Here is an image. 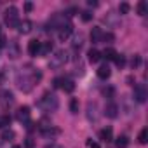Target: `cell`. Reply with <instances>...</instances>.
<instances>
[{
	"label": "cell",
	"instance_id": "6da1fadb",
	"mask_svg": "<svg viewBox=\"0 0 148 148\" xmlns=\"http://www.w3.org/2000/svg\"><path fill=\"white\" fill-rule=\"evenodd\" d=\"M4 21H5V25H7L9 28H18V25H19V12H18V9H16L14 5H11V7L5 11Z\"/></svg>",
	"mask_w": 148,
	"mask_h": 148
},
{
	"label": "cell",
	"instance_id": "7a4b0ae2",
	"mask_svg": "<svg viewBox=\"0 0 148 148\" xmlns=\"http://www.w3.org/2000/svg\"><path fill=\"white\" fill-rule=\"evenodd\" d=\"M68 63V52L66 51H56L54 56H51V61H49V66L51 68H61Z\"/></svg>",
	"mask_w": 148,
	"mask_h": 148
},
{
	"label": "cell",
	"instance_id": "3957f363",
	"mask_svg": "<svg viewBox=\"0 0 148 148\" xmlns=\"http://www.w3.org/2000/svg\"><path fill=\"white\" fill-rule=\"evenodd\" d=\"M71 33H73V25L71 23H63L59 26V30H58V38L61 42H64V40H68L71 37Z\"/></svg>",
	"mask_w": 148,
	"mask_h": 148
},
{
	"label": "cell",
	"instance_id": "277c9868",
	"mask_svg": "<svg viewBox=\"0 0 148 148\" xmlns=\"http://www.w3.org/2000/svg\"><path fill=\"white\" fill-rule=\"evenodd\" d=\"M134 98L138 103H145L146 98H148V92H146V86L145 84H138L134 87Z\"/></svg>",
	"mask_w": 148,
	"mask_h": 148
},
{
	"label": "cell",
	"instance_id": "5b68a950",
	"mask_svg": "<svg viewBox=\"0 0 148 148\" xmlns=\"http://www.w3.org/2000/svg\"><path fill=\"white\" fill-rule=\"evenodd\" d=\"M18 120L19 122H23V124H30V117H32V112H30V108L28 106H21L19 110H18Z\"/></svg>",
	"mask_w": 148,
	"mask_h": 148
},
{
	"label": "cell",
	"instance_id": "8992f818",
	"mask_svg": "<svg viewBox=\"0 0 148 148\" xmlns=\"http://www.w3.org/2000/svg\"><path fill=\"white\" fill-rule=\"evenodd\" d=\"M32 86H33V84H32V80H30L28 77H19V79H18V87H19L23 92H30V91H32Z\"/></svg>",
	"mask_w": 148,
	"mask_h": 148
},
{
	"label": "cell",
	"instance_id": "52a82bcc",
	"mask_svg": "<svg viewBox=\"0 0 148 148\" xmlns=\"http://www.w3.org/2000/svg\"><path fill=\"white\" fill-rule=\"evenodd\" d=\"M40 44H42V42H38V40H30V42H28V54L33 56V58L38 56V54H40Z\"/></svg>",
	"mask_w": 148,
	"mask_h": 148
},
{
	"label": "cell",
	"instance_id": "ba28073f",
	"mask_svg": "<svg viewBox=\"0 0 148 148\" xmlns=\"http://www.w3.org/2000/svg\"><path fill=\"white\" fill-rule=\"evenodd\" d=\"M105 115H106L108 119H117V115H119V106H117L115 103H108V105L105 106Z\"/></svg>",
	"mask_w": 148,
	"mask_h": 148
},
{
	"label": "cell",
	"instance_id": "9c48e42d",
	"mask_svg": "<svg viewBox=\"0 0 148 148\" xmlns=\"http://www.w3.org/2000/svg\"><path fill=\"white\" fill-rule=\"evenodd\" d=\"M32 26H33V23H32L30 19L19 21V25H18V32H19V33H23V35H28V33L32 32Z\"/></svg>",
	"mask_w": 148,
	"mask_h": 148
},
{
	"label": "cell",
	"instance_id": "30bf717a",
	"mask_svg": "<svg viewBox=\"0 0 148 148\" xmlns=\"http://www.w3.org/2000/svg\"><path fill=\"white\" fill-rule=\"evenodd\" d=\"M98 136H99V139H101V141L108 143V141H112V139H113V131H112V127H105V129H101V131L98 132Z\"/></svg>",
	"mask_w": 148,
	"mask_h": 148
},
{
	"label": "cell",
	"instance_id": "8fae6325",
	"mask_svg": "<svg viewBox=\"0 0 148 148\" xmlns=\"http://www.w3.org/2000/svg\"><path fill=\"white\" fill-rule=\"evenodd\" d=\"M96 73H98V77H99L101 80H106V79H110V75H112V70H110L108 64H101Z\"/></svg>",
	"mask_w": 148,
	"mask_h": 148
},
{
	"label": "cell",
	"instance_id": "7c38bea8",
	"mask_svg": "<svg viewBox=\"0 0 148 148\" xmlns=\"http://www.w3.org/2000/svg\"><path fill=\"white\" fill-rule=\"evenodd\" d=\"M91 40H92V44H99V42L103 40V30H101V28H92V32H91Z\"/></svg>",
	"mask_w": 148,
	"mask_h": 148
},
{
	"label": "cell",
	"instance_id": "4fadbf2b",
	"mask_svg": "<svg viewBox=\"0 0 148 148\" xmlns=\"http://www.w3.org/2000/svg\"><path fill=\"white\" fill-rule=\"evenodd\" d=\"M87 59H89V63H98L101 59V52L98 49H89L87 51Z\"/></svg>",
	"mask_w": 148,
	"mask_h": 148
},
{
	"label": "cell",
	"instance_id": "5bb4252c",
	"mask_svg": "<svg viewBox=\"0 0 148 148\" xmlns=\"http://www.w3.org/2000/svg\"><path fill=\"white\" fill-rule=\"evenodd\" d=\"M0 101L5 103V105H12L14 103V94L9 92V91H2L0 92Z\"/></svg>",
	"mask_w": 148,
	"mask_h": 148
},
{
	"label": "cell",
	"instance_id": "9a60e30c",
	"mask_svg": "<svg viewBox=\"0 0 148 148\" xmlns=\"http://www.w3.org/2000/svg\"><path fill=\"white\" fill-rule=\"evenodd\" d=\"M115 146H117V148H127V146H129V138H127L125 134L115 138Z\"/></svg>",
	"mask_w": 148,
	"mask_h": 148
},
{
	"label": "cell",
	"instance_id": "2e32d148",
	"mask_svg": "<svg viewBox=\"0 0 148 148\" xmlns=\"http://www.w3.org/2000/svg\"><path fill=\"white\" fill-rule=\"evenodd\" d=\"M42 134L45 136V138H52V136H59L61 134V131L58 129V127H47V129H42Z\"/></svg>",
	"mask_w": 148,
	"mask_h": 148
},
{
	"label": "cell",
	"instance_id": "e0dca14e",
	"mask_svg": "<svg viewBox=\"0 0 148 148\" xmlns=\"http://www.w3.org/2000/svg\"><path fill=\"white\" fill-rule=\"evenodd\" d=\"M0 138H2V141H12V139L16 138V132H14L12 129H5Z\"/></svg>",
	"mask_w": 148,
	"mask_h": 148
},
{
	"label": "cell",
	"instance_id": "ac0fdd59",
	"mask_svg": "<svg viewBox=\"0 0 148 148\" xmlns=\"http://www.w3.org/2000/svg\"><path fill=\"white\" fill-rule=\"evenodd\" d=\"M51 51H52V44H51V42H44V44H40V56H47Z\"/></svg>",
	"mask_w": 148,
	"mask_h": 148
},
{
	"label": "cell",
	"instance_id": "d6986e66",
	"mask_svg": "<svg viewBox=\"0 0 148 148\" xmlns=\"http://www.w3.org/2000/svg\"><path fill=\"white\" fill-rule=\"evenodd\" d=\"M19 56V45L18 44H11V47H9V58H12V59H16Z\"/></svg>",
	"mask_w": 148,
	"mask_h": 148
},
{
	"label": "cell",
	"instance_id": "ffe728a7",
	"mask_svg": "<svg viewBox=\"0 0 148 148\" xmlns=\"http://www.w3.org/2000/svg\"><path fill=\"white\" fill-rule=\"evenodd\" d=\"M115 56H117V51H115V49H112V47L105 49V52H103V58H105V59H108V61H113V59H115Z\"/></svg>",
	"mask_w": 148,
	"mask_h": 148
},
{
	"label": "cell",
	"instance_id": "44dd1931",
	"mask_svg": "<svg viewBox=\"0 0 148 148\" xmlns=\"http://www.w3.org/2000/svg\"><path fill=\"white\" fill-rule=\"evenodd\" d=\"M138 141H139L141 145H146V141H148V129H146V127L139 131V136H138Z\"/></svg>",
	"mask_w": 148,
	"mask_h": 148
},
{
	"label": "cell",
	"instance_id": "7402d4cb",
	"mask_svg": "<svg viewBox=\"0 0 148 148\" xmlns=\"http://www.w3.org/2000/svg\"><path fill=\"white\" fill-rule=\"evenodd\" d=\"M61 87L64 89V92H73V91H75V84H73L71 80H64Z\"/></svg>",
	"mask_w": 148,
	"mask_h": 148
},
{
	"label": "cell",
	"instance_id": "603a6c76",
	"mask_svg": "<svg viewBox=\"0 0 148 148\" xmlns=\"http://www.w3.org/2000/svg\"><path fill=\"white\" fill-rule=\"evenodd\" d=\"M146 11H148V4L145 2V0H141V2L138 4V14H139V16H145Z\"/></svg>",
	"mask_w": 148,
	"mask_h": 148
},
{
	"label": "cell",
	"instance_id": "cb8c5ba5",
	"mask_svg": "<svg viewBox=\"0 0 148 148\" xmlns=\"http://www.w3.org/2000/svg\"><path fill=\"white\" fill-rule=\"evenodd\" d=\"M11 125V117L9 115H0V129Z\"/></svg>",
	"mask_w": 148,
	"mask_h": 148
},
{
	"label": "cell",
	"instance_id": "d4e9b609",
	"mask_svg": "<svg viewBox=\"0 0 148 148\" xmlns=\"http://www.w3.org/2000/svg\"><path fill=\"white\" fill-rule=\"evenodd\" d=\"M70 112H71V113H79V99L73 98V99L70 101Z\"/></svg>",
	"mask_w": 148,
	"mask_h": 148
},
{
	"label": "cell",
	"instance_id": "484cf974",
	"mask_svg": "<svg viewBox=\"0 0 148 148\" xmlns=\"http://www.w3.org/2000/svg\"><path fill=\"white\" fill-rule=\"evenodd\" d=\"M129 11H131V5H129L127 2H122V4L119 5V12H120V14H127Z\"/></svg>",
	"mask_w": 148,
	"mask_h": 148
},
{
	"label": "cell",
	"instance_id": "4316f807",
	"mask_svg": "<svg viewBox=\"0 0 148 148\" xmlns=\"http://www.w3.org/2000/svg\"><path fill=\"white\" fill-rule=\"evenodd\" d=\"M113 61H115V64H117V66H119V68H122V66H124V64H125V58H124V56H122V54H117V56H115V59H113Z\"/></svg>",
	"mask_w": 148,
	"mask_h": 148
},
{
	"label": "cell",
	"instance_id": "83f0119b",
	"mask_svg": "<svg viewBox=\"0 0 148 148\" xmlns=\"http://www.w3.org/2000/svg\"><path fill=\"white\" fill-rule=\"evenodd\" d=\"M80 18H82V21H84V23H89V21H91V19H92V14H91V12H89V11H84V12H82V16H80Z\"/></svg>",
	"mask_w": 148,
	"mask_h": 148
},
{
	"label": "cell",
	"instance_id": "f1b7e54d",
	"mask_svg": "<svg viewBox=\"0 0 148 148\" xmlns=\"http://www.w3.org/2000/svg\"><path fill=\"white\" fill-rule=\"evenodd\" d=\"M115 37H113V33H103V40L101 42H112Z\"/></svg>",
	"mask_w": 148,
	"mask_h": 148
},
{
	"label": "cell",
	"instance_id": "f546056e",
	"mask_svg": "<svg viewBox=\"0 0 148 148\" xmlns=\"http://www.w3.org/2000/svg\"><path fill=\"white\" fill-rule=\"evenodd\" d=\"M86 145H87V148H99V143H96V141H92V139H87Z\"/></svg>",
	"mask_w": 148,
	"mask_h": 148
},
{
	"label": "cell",
	"instance_id": "4dcf8cb0",
	"mask_svg": "<svg viewBox=\"0 0 148 148\" xmlns=\"http://www.w3.org/2000/svg\"><path fill=\"white\" fill-rule=\"evenodd\" d=\"M139 63H141V58H139V56H134V58H132V61H131V64H132V68H136V66H139Z\"/></svg>",
	"mask_w": 148,
	"mask_h": 148
},
{
	"label": "cell",
	"instance_id": "1f68e13d",
	"mask_svg": "<svg viewBox=\"0 0 148 148\" xmlns=\"http://www.w3.org/2000/svg\"><path fill=\"white\" fill-rule=\"evenodd\" d=\"M25 11H26V12H32V11H33V4H32V2H26V4H25Z\"/></svg>",
	"mask_w": 148,
	"mask_h": 148
},
{
	"label": "cell",
	"instance_id": "d6a6232c",
	"mask_svg": "<svg viewBox=\"0 0 148 148\" xmlns=\"http://www.w3.org/2000/svg\"><path fill=\"white\" fill-rule=\"evenodd\" d=\"M64 82V79H54V87H61Z\"/></svg>",
	"mask_w": 148,
	"mask_h": 148
},
{
	"label": "cell",
	"instance_id": "836d02e7",
	"mask_svg": "<svg viewBox=\"0 0 148 148\" xmlns=\"http://www.w3.org/2000/svg\"><path fill=\"white\" fill-rule=\"evenodd\" d=\"M25 146H26V148H33V146H35V143H33V139H30V138H28V139L25 141Z\"/></svg>",
	"mask_w": 148,
	"mask_h": 148
},
{
	"label": "cell",
	"instance_id": "e575fe53",
	"mask_svg": "<svg viewBox=\"0 0 148 148\" xmlns=\"http://www.w3.org/2000/svg\"><path fill=\"white\" fill-rule=\"evenodd\" d=\"M2 47H5V37L0 35V49H2Z\"/></svg>",
	"mask_w": 148,
	"mask_h": 148
},
{
	"label": "cell",
	"instance_id": "d590c367",
	"mask_svg": "<svg viewBox=\"0 0 148 148\" xmlns=\"http://www.w3.org/2000/svg\"><path fill=\"white\" fill-rule=\"evenodd\" d=\"M87 5H91V7H98V2H92V0H89Z\"/></svg>",
	"mask_w": 148,
	"mask_h": 148
},
{
	"label": "cell",
	"instance_id": "8d00e7d4",
	"mask_svg": "<svg viewBox=\"0 0 148 148\" xmlns=\"http://www.w3.org/2000/svg\"><path fill=\"white\" fill-rule=\"evenodd\" d=\"M12 148H21V146H19V145H14V146H12Z\"/></svg>",
	"mask_w": 148,
	"mask_h": 148
}]
</instances>
